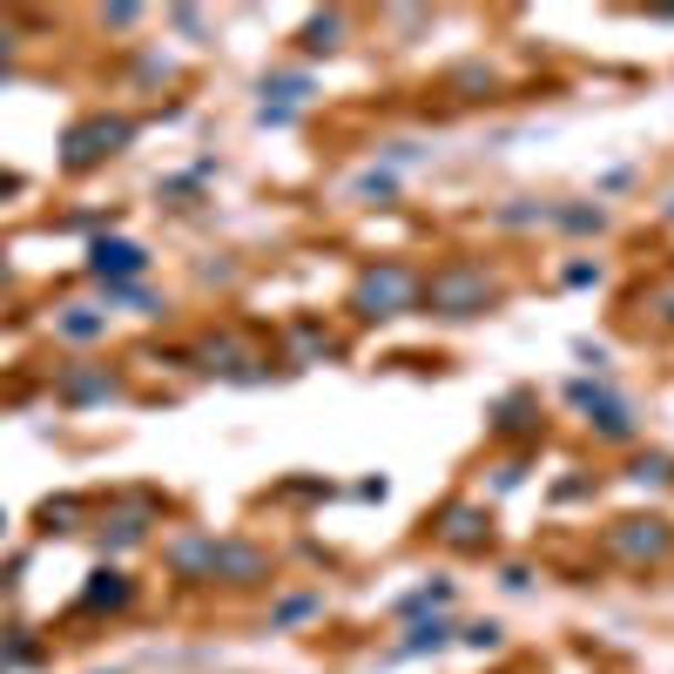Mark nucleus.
<instances>
[{"label":"nucleus","mask_w":674,"mask_h":674,"mask_svg":"<svg viewBox=\"0 0 674 674\" xmlns=\"http://www.w3.org/2000/svg\"><path fill=\"white\" fill-rule=\"evenodd\" d=\"M89 601H109V607H122V601H129V586H122V573H95V586H89Z\"/></svg>","instance_id":"3"},{"label":"nucleus","mask_w":674,"mask_h":674,"mask_svg":"<svg viewBox=\"0 0 674 674\" xmlns=\"http://www.w3.org/2000/svg\"><path fill=\"white\" fill-rule=\"evenodd\" d=\"M8 190H14V176H0V196H8Z\"/></svg>","instance_id":"4"},{"label":"nucleus","mask_w":674,"mask_h":674,"mask_svg":"<svg viewBox=\"0 0 674 674\" xmlns=\"http://www.w3.org/2000/svg\"><path fill=\"white\" fill-rule=\"evenodd\" d=\"M129 135H135L129 122H81V129L68 135V162H74V168H89V162H102V155H115V149H122Z\"/></svg>","instance_id":"1"},{"label":"nucleus","mask_w":674,"mask_h":674,"mask_svg":"<svg viewBox=\"0 0 674 674\" xmlns=\"http://www.w3.org/2000/svg\"><path fill=\"white\" fill-rule=\"evenodd\" d=\"M0 54H8V34H0Z\"/></svg>","instance_id":"5"},{"label":"nucleus","mask_w":674,"mask_h":674,"mask_svg":"<svg viewBox=\"0 0 674 674\" xmlns=\"http://www.w3.org/2000/svg\"><path fill=\"white\" fill-rule=\"evenodd\" d=\"M142 264H149V257H142L135 243H102V249H95V270H102V277H109V270L129 277V270H142Z\"/></svg>","instance_id":"2"}]
</instances>
